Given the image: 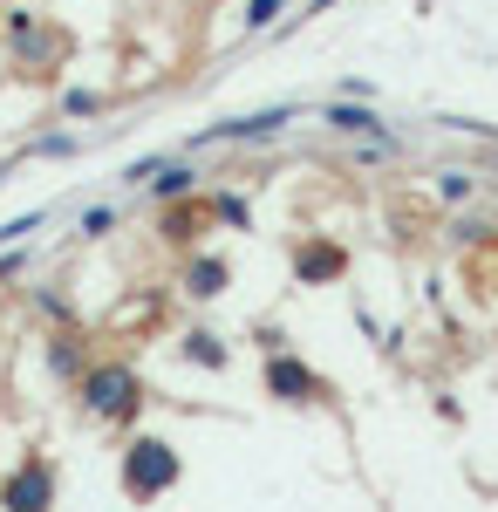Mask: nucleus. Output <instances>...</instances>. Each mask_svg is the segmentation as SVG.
<instances>
[{"instance_id": "2eb2a0df", "label": "nucleus", "mask_w": 498, "mask_h": 512, "mask_svg": "<svg viewBox=\"0 0 498 512\" xmlns=\"http://www.w3.org/2000/svg\"><path fill=\"white\" fill-rule=\"evenodd\" d=\"M48 369H55V376H76V349H69V342H55V349H48Z\"/></svg>"}, {"instance_id": "9b49d317", "label": "nucleus", "mask_w": 498, "mask_h": 512, "mask_svg": "<svg viewBox=\"0 0 498 512\" xmlns=\"http://www.w3.org/2000/svg\"><path fill=\"white\" fill-rule=\"evenodd\" d=\"M103 110V96H89V89H69L62 96V117H96Z\"/></svg>"}, {"instance_id": "f03ea898", "label": "nucleus", "mask_w": 498, "mask_h": 512, "mask_svg": "<svg viewBox=\"0 0 498 512\" xmlns=\"http://www.w3.org/2000/svg\"><path fill=\"white\" fill-rule=\"evenodd\" d=\"M82 396H89V417H116V424H130L137 417V376L130 369H96L89 383H82Z\"/></svg>"}, {"instance_id": "4468645a", "label": "nucleus", "mask_w": 498, "mask_h": 512, "mask_svg": "<svg viewBox=\"0 0 498 512\" xmlns=\"http://www.w3.org/2000/svg\"><path fill=\"white\" fill-rule=\"evenodd\" d=\"M437 192L444 198H471V171H437Z\"/></svg>"}, {"instance_id": "6e6552de", "label": "nucleus", "mask_w": 498, "mask_h": 512, "mask_svg": "<svg viewBox=\"0 0 498 512\" xmlns=\"http://www.w3.org/2000/svg\"><path fill=\"white\" fill-rule=\"evenodd\" d=\"M328 130H342V137H383L389 123L376 110H355V103H328Z\"/></svg>"}, {"instance_id": "1a4fd4ad", "label": "nucleus", "mask_w": 498, "mask_h": 512, "mask_svg": "<svg viewBox=\"0 0 498 512\" xmlns=\"http://www.w3.org/2000/svg\"><path fill=\"white\" fill-rule=\"evenodd\" d=\"M144 185H151V192H164V198L192 192V164H151V171H144Z\"/></svg>"}, {"instance_id": "ddd939ff", "label": "nucleus", "mask_w": 498, "mask_h": 512, "mask_svg": "<svg viewBox=\"0 0 498 512\" xmlns=\"http://www.w3.org/2000/svg\"><path fill=\"white\" fill-rule=\"evenodd\" d=\"M110 226H116V205H96V212H82V233H89V239H103Z\"/></svg>"}, {"instance_id": "20e7f679", "label": "nucleus", "mask_w": 498, "mask_h": 512, "mask_svg": "<svg viewBox=\"0 0 498 512\" xmlns=\"http://www.w3.org/2000/svg\"><path fill=\"white\" fill-rule=\"evenodd\" d=\"M48 499H55V472H48L41 458L21 465V472L0 485V506H14V512H35V506H48Z\"/></svg>"}, {"instance_id": "dca6fc26", "label": "nucleus", "mask_w": 498, "mask_h": 512, "mask_svg": "<svg viewBox=\"0 0 498 512\" xmlns=\"http://www.w3.org/2000/svg\"><path fill=\"white\" fill-rule=\"evenodd\" d=\"M35 151H41V158H69V151H76V137H41Z\"/></svg>"}, {"instance_id": "f8f14e48", "label": "nucleus", "mask_w": 498, "mask_h": 512, "mask_svg": "<svg viewBox=\"0 0 498 512\" xmlns=\"http://www.w3.org/2000/svg\"><path fill=\"white\" fill-rule=\"evenodd\" d=\"M273 14H287V0H253L246 7V28H273Z\"/></svg>"}, {"instance_id": "39448f33", "label": "nucleus", "mask_w": 498, "mask_h": 512, "mask_svg": "<svg viewBox=\"0 0 498 512\" xmlns=\"http://www.w3.org/2000/svg\"><path fill=\"white\" fill-rule=\"evenodd\" d=\"M294 110H260V117H232L219 130H205V144H253V137H273V130H287Z\"/></svg>"}, {"instance_id": "f257e3e1", "label": "nucleus", "mask_w": 498, "mask_h": 512, "mask_svg": "<svg viewBox=\"0 0 498 512\" xmlns=\"http://www.w3.org/2000/svg\"><path fill=\"white\" fill-rule=\"evenodd\" d=\"M171 485H178V451H171L164 437H137V444L123 451V492L144 506V499L171 492Z\"/></svg>"}, {"instance_id": "9d476101", "label": "nucleus", "mask_w": 498, "mask_h": 512, "mask_svg": "<svg viewBox=\"0 0 498 512\" xmlns=\"http://www.w3.org/2000/svg\"><path fill=\"white\" fill-rule=\"evenodd\" d=\"M185 355H192L198 369H226V342H219V335H205V328L185 335Z\"/></svg>"}, {"instance_id": "423d86ee", "label": "nucleus", "mask_w": 498, "mask_h": 512, "mask_svg": "<svg viewBox=\"0 0 498 512\" xmlns=\"http://www.w3.org/2000/svg\"><path fill=\"white\" fill-rule=\"evenodd\" d=\"M342 267H348L342 246H328V239H307L301 253H294V280H307V287H314V280H335Z\"/></svg>"}, {"instance_id": "0eeeda50", "label": "nucleus", "mask_w": 498, "mask_h": 512, "mask_svg": "<svg viewBox=\"0 0 498 512\" xmlns=\"http://www.w3.org/2000/svg\"><path fill=\"white\" fill-rule=\"evenodd\" d=\"M226 280H232V267L219 260V253H205V260H192V274H185V287H192L198 301H219V294H226Z\"/></svg>"}, {"instance_id": "7ed1b4c3", "label": "nucleus", "mask_w": 498, "mask_h": 512, "mask_svg": "<svg viewBox=\"0 0 498 512\" xmlns=\"http://www.w3.org/2000/svg\"><path fill=\"white\" fill-rule=\"evenodd\" d=\"M267 390L280 403H328V383L307 362H294V355H267Z\"/></svg>"}]
</instances>
